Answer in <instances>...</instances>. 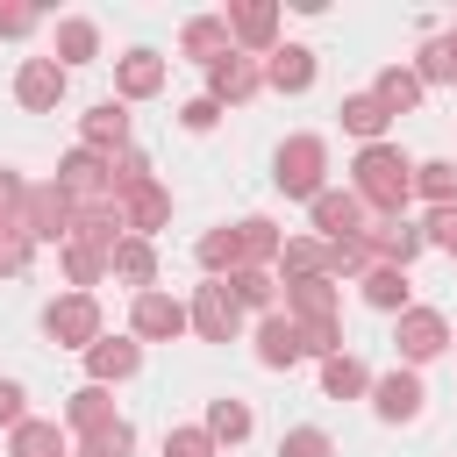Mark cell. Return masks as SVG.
Segmentation results:
<instances>
[{
  "label": "cell",
  "mask_w": 457,
  "mask_h": 457,
  "mask_svg": "<svg viewBox=\"0 0 457 457\" xmlns=\"http://www.w3.org/2000/svg\"><path fill=\"white\" fill-rule=\"evenodd\" d=\"M121 143H129V107H121V100H100V107L86 114V150L107 157V150H121Z\"/></svg>",
  "instance_id": "cell-21"
},
{
  "label": "cell",
  "mask_w": 457,
  "mask_h": 457,
  "mask_svg": "<svg viewBox=\"0 0 457 457\" xmlns=\"http://www.w3.org/2000/svg\"><path fill=\"white\" fill-rule=\"evenodd\" d=\"M107 271H114V278H129L136 293H150V286H157V250H150V236H121V243H114V257H107Z\"/></svg>",
  "instance_id": "cell-16"
},
{
  "label": "cell",
  "mask_w": 457,
  "mask_h": 457,
  "mask_svg": "<svg viewBox=\"0 0 457 457\" xmlns=\"http://www.w3.org/2000/svg\"><path fill=\"white\" fill-rule=\"evenodd\" d=\"M321 171H328V143L321 136H293V143H278V193H293V200H321Z\"/></svg>",
  "instance_id": "cell-2"
},
{
  "label": "cell",
  "mask_w": 457,
  "mask_h": 457,
  "mask_svg": "<svg viewBox=\"0 0 457 457\" xmlns=\"http://www.w3.org/2000/svg\"><path fill=\"white\" fill-rule=\"evenodd\" d=\"M278 457H336V443H328L321 428H286V443H278Z\"/></svg>",
  "instance_id": "cell-34"
},
{
  "label": "cell",
  "mask_w": 457,
  "mask_h": 457,
  "mask_svg": "<svg viewBox=\"0 0 457 457\" xmlns=\"http://www.w3.org/2000/svg\"><path fill=\"white\" fill-rule=\"evenodd\" d=\"M321 393L328 400H357V393H371V371L350 350H336V357H321Z\"/></svg>",
  "instance_id": "cell-22"
},
{
  "label": "cell",
  "mask_w": 457,
  "mask_h": 457,
  "mask_svg": "<svg viewBox=\"0 0 457 457\" xmlns=\"http://www.w3.org/2000/svg\"><path fill=\"white\" fill-rule=\"evenodd\" d=\"M386 121H393V114L378 107V93H350V100H343V129H350V136H364V143H378V136H386Z\"/></svg>",
  "instance_id": "cell-25"
},
{
  "label": "cell",
  "mask_w": 457,
  "mask_h": 457,
  "mask_svg": "<svg viewBox=\"0 0 457 457\" xmlns=\"http://www.w3.org/2000/svg\"><path fill=\"white\" fill-rule=\"evenodd\" d=\"M179 121H186V129L200 136V129H214V121H221V107H214V100L200 93V100H186V107H179Z\"/></svg>",
  "instance_id": "cell-37"
},
{
  "label": "cell",
  "mask_w": 457,
  "mask_h": 457,
  "mask_svg": "<svg viewBox=\"0 0 457 457\" xmlns=\"http://www.w3.org/2000/svg\"><path fill=\"white\" fill-rule=\"evenodd\" d=\"M393 343H400V357H407V364H428V357H443V350H450V321H443L436 307H407V314H400V328H393Z\"/></svg>",
  "instance_id": "cell-5"
},
{
  "label": "cell",
  "mask_w": 457,
  "mask_h": 457,
  "mask_svg": "<svg viewBox=\"0 0 457 457\" xmlns=\"http://www.w3.org/2000/svg\"><path fill=\"white\" fill-rule=\"evenodd\" d=\"M221 286L236 293V307H271V300H278V286H271V271H228Z\"/></svg>",
  "instance_id": "cell-30"
},
{
  "label": "cell",
  "mask_w": 457,
  "mask_h": 457,
  "mask_svg": "<svg viewBox=\"0 0 457 457\" xmlns=\"http://www.w3.org/2000/svg\"><path fill=\"white\" fill-rule=\"evenodd\" d=\"M264 86H278V93H307V86H314V50H307V43H278V50L264 57Z\"/></svg>",
  "instance_id": "cell-14"
},
{
  "label": "cell",
  "mask_w": 457,
  "mask_h": 457,
  "mask_svg": "<svg viewBox=\"0 0 457 457\" xmlns=\"http://www.w3.org/2000/svg\"><path fill=\"white\" fill-rule=\"evenodd\" d=\"M14 100H21L29 114H50V107L64 100V64H57V57H21V71H14Z\"/></svg>",
  "instance_id": "cell-8"
},
{
  "label": "cell",
  "mask_w": 457,
  "mask_h": 457,
  "mask_svg": "<svg viewBox=\"0 0 457 457\" xmlns=\"http://www.w3.org/2000/svg\"><path fill=\"white\" fill-rule=\"evenodd\" d=\"M414 193L436 207H457V164H414Z\"/></svg>",
  "instance_id": "cell-29"
},
{
  "label": "cell",
  "mask_w": 457,
  "mask_h": 457,
  "mask_svg": "<svg viewBox=\"0 0 457 457\" xmlns=\"http://www.w3.org/2000/svg\"><path fill=\"white\" fill-rule=\"evenodd\" d=\"M314 228H321L328 243H350V236L371 228V207H364L357 193H328V186H321V200H314Z\"/></svg>",
  "instance_id": "cell-10"
},
{
  "label": "cell",
  "mask_w": 457,
  "mask_h": 457,
  "mask_svg": "<svg viewBox=\"0 0 457 457\" xmlns=\"http://www.w3.org/2000/svg\"><path fill=\"white\" fill-rule=\"evenodd\" d=\"M371 93H378V107H386V114H407V107H421V79H414L407 64H386Z\"/></svg>",
  "instance_id": "cell-24"
},
{
  "label": "cell",
  "mask_w": 457,
  "mask_h": 457,
  "mask_svg": "<svg viewBox=\"0 0 457 457\" xmlns=\"http://www.w3.org/2000/svg\"><path fill=\"white\" fill-rule=\"evenodd\" d=\"M179 50L193 57V64H221V57H236V43H228V14H193L186 29H179Z\"/></svg>",
  "instance_id": "cell-11"
},
{
  "label": "cell",
  "mask_w": 457,
  "mask_h": 457,
  "mask_svg": "<svg viewBox=\"0 0 457 457\" xmlns=\"http://www.w3.org/2000/svg\"><path fill=\"white\" fill-rule=\"evenodd\" d=\"M129 450H136V428H129L121 414H114V421H100V428L79 443V457H129Z\"/></svg>",
  "instance_id": "cell-27"
},
{
  "label": "cell",
  "mask_w": 457,
  "mask_h": 457,
  "mask_svg": "<svg viewBox=\"0 0 457 457\" xmlns=\"http://www.w3.org/2000/svg\"><path fill=\"white\" fill-rule=\"evenodd\" d=\"M186 321H193V307H186V300H171V293H157V286H150V293H136V307H129V328H136L143 343H171Z\"/></svg>",
  "instance_id": "cell-4"
},
{
  "label": "cell",
  "mask_w": 457,
  "mask_h": 457,
  "mask_svg": "<svg viewBox=\"0 0 457 457\" xmlns=\"http://www.w3.org/2000/svg\"><path fill=\"white\" fill-rule=\"evenodd\" d=\"M207 436H214V443H243V436H250V407H243V400H214V407H207Z\"/></svg>",
  "instance_id": "cell-28"
},
{
  "label": "cell",
  "mask_w": 457,
  "mask_h": 457,
  "mask_svg": "<svg viewBox=\"0 0 457 457\" xmlns=\"http://www.w3.org/2000/svg\"><path fill=\"white\" fill-rule=\"evenodd\" d=\"M421 378L414 371H386V378H371V407H378V421H414L421 414Z\"/></svg>",
  "instance_id": "cell-13"
},
{
  "label": "cell",
  "mask_w": 457,
  "mask_h": 457,
  "mask_svg": "<svg viewBox=\"0 0 457 457\" xmlns=\"http://www.w3.org/2000/svg\"><path fill=\"white\" fill-rule=\"evenodd\" d=\"M271 36H278V7H264V0H257V7H228V43H243V50H264V57H271V50H278Z\"/></svg>",
  "instance_id": "cell-15"
},
{
  "label": "cell",
  "mask_w": 457,
  "mask_h": 457,
  "mask_svg": "<svg viewBox=\"0 0 457 457\" xmlns=\"http://www.w3.org/2000/svg\"><path fill=\"white\" fill-rule=\"evenodd\" d=\"M93 57H100V29L86 14H64L57 21V64L71 71V64H93Z\"/></svg>",
  "instance_id": "cell-20"
},
{
  "label": "cell",
  "mask_w": 457,
  "mask_h": 457,
  "mask_svg": "<svg viewBox=\"0 0 457 457\" xmlns=\"http://www.w3.org/2000/svg\"><path fill=\"white\" fill-rule=\"evenodd\" d=\"M21 207H29V186L14 171H0V228H21Z\"/></svg>",
  "instance_id": "cell-36"
},
{
  "label": "cell",
  "mask_w": 457,
  "mask_h": 457,
  "mask_svg": "<svg viewBox=\"0 0 457 457\" xmlns=\"http://www.w3.org/2000/svg\"><path fill=\"white\" fill-rule=\"evenodd\" d=\"M43 328H50L64 350H93V343H100V300H93V293H57V300L43 307Z\"/></svg>",
  "instance_id": "cell-3"
},
{
  "label": "cell",
  "mask_w": 457,
  "mask_h": 457,
  "mask_svg": "<svg viewBox=\"0 0 457 457\" xmlns=\"http://www.w3.org/2000/svg\"><path fill=\"white\" fill-rule=\"evenodd\" d=\"M414 79H421V86H443V79H457V43H450V36H436V43L421 50Z\"/></svg>",
  "instance_id": "cell-31"
},
{
  "label": "cell",
  "mask_w": 457,
  "mask_h": 457,
  "mask_svg": "<svg viewBox=\"0 0 457 457\" xmlns=\"http://www.w3.org/2000/svg\"><path fill=\"white\" fill-rule=\"evenodd\" d=\"M114 86H121V100H150V93L164 86V57H157V50H129V57L114 64Z\"/></svg>",
  "instance_id": "cell-17"
},
{
  "label": "cell",
  "mask_w": 457,
  "mask_h": 457,
  "mask_svg": "<svg viewBox=\"0 0 457 457\" xmlns=\"http://www.w3.org/2000/svg\"><path fill=\"white\" fill-rule=\"evenodd\" d=\"M257 86H264V64H257V57H243V50H236V57H221V64L207 71V100H214V107H221V100H228V107H243V100H257Z\"/></svg>",
  "instance_id": "cell-9"
},
{
  "label": "cell",
  "mask_w": 457,
  "mask_h": 457,
  "mask_svg": "<svg viewBox=\"0 0 457 457\" xmlns=\"http://www.w3.org/2000/svg\"><path fill=\"white\" fill-rule=\"evenodd\" d=\"M21 400H29V393H21L14 378H0V428H21V421H29V414H21Z\"/></svg>",
  "instance_id": "cell-39"
},
{
  "label": "cell",
  "mask_w": 457,
  "mask_h": 457,
  "mask_svg": "<svg viewBox=\"0 0 457 457\" xmlns=\"http://www.w3.org/2000/svg\"><path fill=\"white\" fill-rule=\"evenodd\" d=\"M64 421H71L79 436H93L100 421H114V400H107V386H93V378H86V386L64 400Z\"/></svg>",
  "instance_id": "cell-23"
},
{
  "label": "cell",
  "mask_w": 457,
  "mask_h": 457,
  "mask_svg": "<svg viewBox=\"0 0 457 457\" xmlns=\"http://www.w3.org/2000/svg\"><path fill=\"white\" fill-rule=\"evenodd\" d=\"M64 271H71V293H93V278L107 271V257L86 250V243H64Z\"/></svg>",
  "instance_id": "cell-32"
},
{
  "label": "cell",
  "mask_w": 457,
  "mask_h": 457,
  "mask_svg": "<svg viewBox=\"0 0 457 457\" xmlns=\"http://www.w3.org/2000/svg\"><path fill=\"white\" fill-rule=\"evenodd\" d=\"M29 257H36V236L29 228H0V271L14 278V271H29Z\"/></svg>",
  "instance_id": "cell-33"
},
{
  "label": "cell",
  "mask_w": 457,
  "mask_h": 457,
  "mask_svg": "<svg viewBox=\"0 0 457 457\" xmlns=\"http://www.w3.org/2000/svg\"><path fill=\"white\" fill-rule=\"evenodd\" d=\"M357 200L378 214V221H400V207H407V193H414V164H407V150H393V143H364L357 150Z\"/></svg>",
  "instance_id": "cell-1"
},
{
  "label": "cell",
  "mask_w": 457,
  "mask_h": 457,
  "mask_svg": "<svg viewBox=\"0 0 457 457\" xmlns=\"http://www.w3.org/2000/svg\"><path fill=\"white\" fill-rule=\"evenodd\" d=\"M357 286H364V300H371V307H386V314H407V264H386V257H378V264H371Z\"/></svg>",
  "instance_id": "cell-19"
},
{
  "label": "cell",
  "mask_w": 457,
  "mask_h": 457,
  "mask_svg": "<svg viewBox=\"0 0 457 457\" xmlns=\"http://www.w3.org/2000/svg\"><path fill=\"white\" fill-rule=\"evenodd\" d=\"M450 43H457V29H450Z\"/></svg>",
  "instance_id": "cell-40"
},
{
  "label": "cell",
  "mask_w": 457,
  "mask_h": 457,
  "mask_svg": "<svg viewBox=\"0 0 457 457\" xmlns=\"http://www.w3.org/2000/svg\"><path fill=\"white\" fill-rule=\"evenodd\" d=\"M193 328H200L207 343H228V336L243 328V307H236V293H228L221 278H207V286H193Z\"/></svg>",
  "instance_id": "cell-6"
},
{
  "label": "cell",
  "mask_w": 457,
  "mask_h": 457,
  "mask_svg": "<svg viewBox=\"0 0 457 457\" xmlns=\"http://www.w3.org/2000/svg\"><path fill=\"white\" fill-rule=\"evenodd\" d=\"M86 371H93V386L136 378V371H143V343H136V336H100V343L86 350Z\"/></svg>",
  "instance_id": "cell-12"
},
{
  "label": "cell",
  "mask_w": 457,
  "mask_h": 457,
  "mask_svg": "<svg viewBox=\"0 0 457 457\" xmlns=\"http://www.w3.org/2000/svg\"><path fill=\"white\" fill-rule=\"evenodd\" d=\"M36 21H43L36 7H14V0L0 7V36H36Z\"/></svg>",
  "instance_id": "cell-38"
},
{
  "label": "cell",
  "mask_w": 457,
  "mask_h": 457,
  "mask_svg": "<svg viewBox=\"0 0 457 457\" xmlns=\"http://www.w3.org/2000/svg\"><path fill=\"white\" fill-rule=\"evenodd\" d=\"M14 457H71V450H64V428L57 421H21L14 428Z\"/></svg>",
  "instance_id": "cell-26"
},
{
  "label": "cell",
  "mask_w": 457,
  "mask_h": 457,
  "mask_svg": "<svg viewBox=\"0 0 457 457\" xmlns=\"http://www.w3.org/2000/svg\"><path fill=\"white\" fill-rule=\"evenodd\" d=\"M300 357H314V350H307V328H300L293 314H264V321H257V364H264V371H286V364H300Z\"/></svg>",
  "instance_id": "cell-7"
},
{
  "label": "cell",
  "mask_w": 457,
  "mask_h": 457,
  "mask_svg": "<svg viewBox=\"0 0 457 457\" xmlns=\"http://www.w3.org/2000/svg\"><path fill=\"white\" fill-rule=\"evenodd\" d=\"M114 207H121V228H129V236H150V228H164V214H171V193L150 179L143 193H129V200H114Z\"/></svg>",
  "instance_id": "cell-18"
},
{
  "label": "cell",
  "mask_w": 457,
  "mask_h": 457,
  "mask_svg": "<svg viewBox=\"0 0 457 457\" xmlns=\"http://www.w3.org/2000/svg\"><path fill=\"white\" fill-rule=\"evenodd\" d=\"M164 457H214V436L207 428H171L164 436Z\"/></svg>",
  "instance_id": "cell-35"
}]
</instances>
